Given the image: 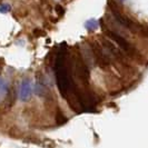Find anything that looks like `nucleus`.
Segmentation results:
<instances>
[{
    "mask_svg": "<svg viewBox=\"0 0 148 148\" xmlns=\"http://www.w3.org/2000/svg\"><path fill=\"white\" fill-rule=\"evenodd\" d=\"M85 27L89 31H94V30H96L98 28V21H97L96 19L91 18V19H89V20L85 22Z\"/></svg>",
    "mask_w": 148,
    "mask_h": 148,
    "instance_id": "7ed1b4c3",
    "label": "nucleus"
},
{
    "mask_svg": "<svg viewBox=\"0 0 148 148\" xmlns=\"http://www.w3.org/2000/svg\"><path fill=\"white\" fill-rule=\"evenodd\" d=\"M10 10V6H8V5H0V12H7Z\"/></svg>",
    "mask_w": 148,
    "mask_h": 148,
    "instance_id": "39448f33",
    "label": "nucleus"
},
{
    "mask_svg": "<svg viewBox=\"0 0 148 148\" xmlns=\"http://www.w3.org/2000/svg\"><path fill=\"white\" fill-rule=\"evenodd\" d=\"M6 91H7V87H6L5 82H2L0 80V100L2 99V97L6 95Z\"/></svg>",
    "mask_w": 148,
    "mask_h": 148,
    "instance_id": "20e7f679",
    "label": "nucleus"
},
{
    "mask_svg": "<svg viewBox=\"0 0 148 148\" xmlns=\"http://www.w3.org/2000/svg\"><path fill=\"white\" fill-rule=\"evenodd\" d=\"M107 35H108V37L111 38V39H114L117 44L124 49V50H126V51H128L129 53H134L135 52V50H134V48L129 45V42H127L126 40L124 39L123 37H120V36H118L117 34H115V32H112V31H108L107 32Z\"/></svg>",
    "mask_w": 148,
    "mask_h": 148,
    "instance_id": "f257e3e1",
    "label": "nucleus"
},
{
    "mask_svg": "<svg viewBox=\"0 0 148 148\" xmlns=\"http://www.w3.org/2000/svg\"><path fill=\"white\" fill-rule=\"evenodd\" d=\"M111 10H112V14H114V15H115V17H116V19H117V20H118L120 23H123L124 26H126L127 28H132V26H133V22L130 21L128 18H126V17H125L124 15H121L120 12H118V11L116 10V8L112 7V9H111Z\"/></svg>",
    "mask_w": 148,
    "mask_h": 148,
    "instance_id": "f03ea898",
    "label": "nucleus"
},
{
    "mask_svg": "<svg viewBox=\"0 0 148 148\" xmlns=\"http://www.w3.org/2000/svg\"><path fill=\"white\" fill-rule=\"evenodd\" d=\"M35 34H37V35H45L44 31H40V30H35Z\"/></svg>",
    "mask_w": 148,
    "mask_h": 148,
    "instance_id": "0eeeda50",
    "label": "nucleus"
},
{
    "mask_svg": "<svg viewBox=\"0 0 148 148\" xmlns=\"http://www.w3.org/2000/svg\"><path fill=\"white\" fill-rule=\"evenodd\" d=\"M56 11H57V14L59 16H62L64 14H65V10H64V8L61 7V6H56Z\"/></svg>",
    "mask_w": 148,
    "mask_h": 148,
    "instance_id": "423d86ee",
    "label": "nucleus"
}]
</instances>
